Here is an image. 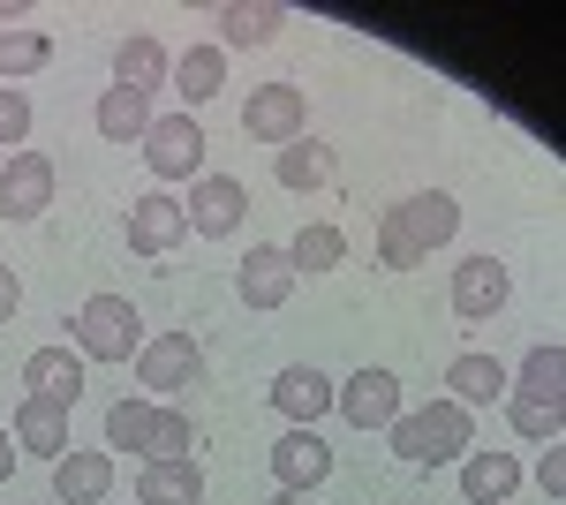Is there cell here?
I'll list each match as a JSON object with an SVG mask.
<instances>
[{
	"label": "cell",
	"mask_w": 566,
	"mask_h": 505,
	"mask_svg": "<svg viewBox=\"0 0 566 505\" xmlns=\"http://www.w3.org/2000/svg\"><path fill=\"white\" fill-rule=\"evenodd\" d=\"M181 211H189V234L227 242V234L242 227V211H250V189H242V173H197L189 197H181Z\"/></svg>",
	"instance_id": "cell-8"
},
{
	"label": "cell",
	"mask_w": 566,
	"mask_h": 505,
	"mask_svg": "<svg viewBox=\"0 0 566 505\" xmlns=\"http://www.w3.org/2000/svg\"><path fill=\"white\" fill-rule=\"evenodd\" d=\"M45 61H53V31H0V84L39 76Z\"/></svg>",
	"instance_id": "cell-29"
},
{
	"label": "cell",
	"mask_w": 566,
	"mask_h": 505,
	"mask_svg": "<svg viewBox=\"0 0 566 505\" xmlns=\"http://www.w3.org/2000/svg\"><path fill=\"white\" fill-rule=\"evenodd\" d=\"M53 189H61V173H53L45 151L0 159V219H45L53 211Z\"/></svg>",
	"instance_id": "cell-9"
},
{
	"label": "cell",
	"mask_w": 566,
	"mask_h": 505,
	"mask_svg": "<svg viewBox=\"0 0 566 505\" xmlns=\"http://www.w3.org/2000/svg\"><path fill=\"white\" fill-rule=\"evenodd\" d=\"M8 438H15V453L61 461V453H69V408H61V400H31V392H23V408H15V422H8Z\"/></svg>",
	"instance_id": "cell-18"
},
{
	"label": "cell",
	"mask_w": 566,
	"mask_h": 505,
	"mask_svg": "<svg viewBox=\"0 0 566 505\" xmlns=\"http://www.w3.org/2000/svg\"><path fill=\"white\" fill-rule=\"evenodd\" d=\"M129 505H136V498H129Z\"/></svg>",
	"instance_id": "cell-37"
},
{
	"label": "cell",
	"mask_w": 566,
	"mask_h": 505,
	"mask_svg": "<svg viewBox=\"0 0 566 505\" xmlns=\"http://www.w3.org/2000/svg\"><path fill=\"white\" fill-rule=\"evenodd\" d=\"M23 136H31V98L0 84V151H23Z\"/></svg>",
	"instance_id": "cell-32"
},
{
	"label": "cell",
	"mask_w": 566,
	"mask_h": 505,
	"mask_svg": "<svg viewBox=\"0 0 566 505\" xmlns=\"http://www.w3.org/2000/svg\"><path fill=\"white\" fill-rule=\"evenodd\" d=\"M378 264H386V272H416V264H423V250L400 234V219H392V211L378 219Z\"/></svg>",
	"instance_id": "cell-31"
},
{
	"label": "cell",
	"mask_w": 566,
	"mask_h": 505,
	"mask_svg": "<svg viewBox=\"0 0 566 505\" xmlns=\"http://www.w3.org/2000/svg\"><path fill=\"white\" fill-rule=\"evenodd\" d=\"M167 76H175V53L151 39V31H129V39L114 45V84L122 91H144L151 98V91H167Z\"/></svg>",
	"instance_id": "cell-19"
},
{
	"label": "cell",
	"mask_w": 566,
	"mask_h": 505,
	"mask_svg": "<svg viewBox=\"0 0 566 505\" xmlns=\"http://www.w3.org/2000/svg\"><path fill=\"white\" fill-rule=\"evenodd\" d=\"M136 378H144V392L175 400V392H189V385L205 378V347L189 333H151L136 347Z\"/></svg>",
	"instance_id": "cell-6"
},
{
	"label": "cell",
	"mask_w": 566,
	"mask_h": 505,
	"mask_svg": "<svg viewBox=\"0 0 566 505\" xmlns=\"http://www.w3.org/2000/svg\"><path fill=\"white\" fill-rule=\"evenodd\" d=\"M242 136H258V144H295L310 136V91L303 84H258L242 98Z\"/></svg>",
	"instance_id": "cell-5"
},
{
	"label": "cell",
	"mask_w": 566,
	"mask_h": 505,
	"mask_svg": "<svg viewBox=\"0 0 566 505\" xmlns=\"http://www.w3.org/2000/svg\"><path fill=\"white\" fill-rule=\"evenodd\" d=\"M506 415L528 445H559V422H566V347L559 339H536L522 355V370L506 378Z\"/></svg>",
	"instance_id": "cell-1"
},
{
	"label": "cell",
	"mask_w": 566,
	"mask_h": 505,
	"mask_svg": "<svg viewBox=\"0 0 566 505\" xmlns=\"http://www.w3.org/2000/svg\"><path fill=\"white\" fill-rule=\"evenodd\" d=\"M69 333H76V355H84V362H136L144 317H136L129 295H91L84 309L69 317Z\"/></svg>",
	"instance_id": "cell-3"
},
{
	"label": "cell",
	"mask_w": 566,
	"mask_h": 505,
	"mask_svg": "<svg viewBox=\"0 0 566 505\" xmlns=\"http://www.w3.org/2000/svg\"><path fill=\"white\" fill-rule=\"evenodd\" d=\"M264 505H303V498H287V491H280V498H264Z\"/></svg>",
	"instance_id": "cell-36"
},
{
	"label": "cell",
	"mask_w": 566,
	"mask_h": 505,
	"mask_svg": "<svg viewBox=\"0 0 566 505\" xmlns=\"http://www.w3.org/2000/svg\"><path fill=\"white\" fill-rule=\"evenodd\" d=\"M181 234H189V211H181V197H167V189L136 197V204H129V227H122L129 256H175Z\"/></svg>",
	"instance_id": "cell-11"
},
{
	"label": "cell",
	"mask_w": 566,
	"mask_h": 505,
	"mask_svg": "<svg viewBox=\"0 0 566 505\" xmlns=\"http://www.w3.org/2000/svg\"><path fill=\"white\" fill-rule=\"evenodd\" d=\"M506 378H514V370H506L499 355L469 347V355H453V362H446V400H461V408L476 415L483 400H499V392H506Z\"/></svg>",
	"instance_id": "cell-20"
},
{
	"label": "cell",
	"mask_w": 566,
	"mask_h": 505,
	"mask_svg": "<svg viewBox=\"0 0 566 505\" xmlns=\"http://www.w3.org/2000/svg\"><path fill=\"white\" fill-rule=\"evenodd\" d=\"M23 392L76 408V392H84V355H76V347H31V355H23Z\"/></svg>",
	"instance_id": "cell-17"
},
{
	"label": "cell",
	"mask_w": 566,
	"mask_h": 505,
	"mask_svg": "<svg viewBox=\"0 0 566 505\" xmlns=\"http://www.w3.org/2000/svg\"><path fill=\"white\" fill-rule=\"evenodd\" d=\"M280 31H287V8H264V0L219 8V45H242V53H250V45H272Z\"/></svg>",
	"instance_id": "cell-26"
},
{
	"label": "cell",
	"mask_w": 566,
	"mask_h": 505,
	"mask_svg": "<svg viewBox=\"0 0 566 505\" xmlns=\"http://www.w3.org/2000/svg\"><path fill=\"white\" fill-rule=\"evenodd\" d=\"M461 491H469V505H506L514 491H522V461L514 453H461Z\"/></svg>",
	"instance_id": "cell-22"
},
{
	"label": "cell",
	"mask_w": 566,
	"mask_h": 505,
	"mask_svg": "<svg viewBox=\"0 0 566 505\" xmlns=\"http://www.w3.org/2000/svg\"><path fill=\"white\" fill-rule=\"evenodd\" d=\"M151 422H159V400H144V392L136 400H114L106 408V453H136L144 461L151 453Z\"/></svg>",
	"instance_id": "cell-27"
},
{
	"label": "cell",
	"mask_w": 566,
	"mask_h": 505,
	"mask_svg": "<svg viewBox=\"0 0 566 505\" xmlns=\"http://www.w3.org/2000/svg\"><path fill=\"white\" fill-rule=\"evenodd\" d=\"M234 295H242V309H287V295H295V264H287V250H280V242L242 250V264H234Z\"/></svg>",
	"instance_id": "cell-12"
},
{
	"label": "cell",
	"mask_w": 566,
	"mask_h": 505,
	"mask_svg": "<svg viewBox=\"0 0 566 505\" xmlns=\"http://www.w3.org/2000/svg\"><path fill=\"white\" fill-rule=\"evenodd\" d=\"M506 295H514V272L499 264V256H461L453 264V317L461 325H483V317H499L506 309Z\"/></svg>",
	"instance_id": "cell-10"
},
{
	"label": "cell",
	"mask_w": 566,
	"mask_h": 505,
	"mask_svg": "<svg viewBox=\"0 0 566 505\" xmlns=\"http://www.w3.org/2000/svg\"><path fill=\"white\" fill-rule=\"evenodd\" d=\"M348 256V234L340 227H303L295 242H287V264H295V280H310V272H333Z\"/></svg>",
	"instance_id": "cell-28"
},
{
	"label": "cell",
	"mask_w": 566,
	"mask_h": 505,
	"mask_svg": "<svg viewBox=\"0 0 566 505\" xmlns=\"http://www.w3.org/2000/svg\"><path fill=\"white\" fill-rule=\"evenodd\" d=\"M333 408H340L355 430H392L408 400H400V378H392L386 362H363L348 385H333Z\"/></svg>",
	"instance_id": "cell-7"
},
{
	"label": "cell",
	"mask_w": 566,
	"mask_h": 505,
	"mask_svg": "<svg viewBox=\"0 0 566 505\" xmlns=\"http://www.w3.org/2000/svg\"><path fill=\"white\" fill-rule=\"evenodd\" d=\"M189 445H197V422L181 415V408H159V422H151V453H144V461H189Z\"/></svg>",
	"instance_id": "cell-30"
},
{
	"label": "cell",
	"mask_w": 566,
	"mask_h": 505,
	"mask_svg": "<svg viewBox=\"0 0 566 505\" xmlns=\"http://www.w3.org/2000/svg\"><path fill=\"white\" fill-rule=\"evenodd\" d=\"M15 302H23V287H15V272H8V264H0V325H8V317H15Z\"/></svg>",
	"instance_id": "cell-34"
},
{
	"label": "cell",
	"mask_w": 566,
	"mask_h": 505,
	"mask_svg": "<svg viewBox=\"0 0 566 505\" xmlns=\"http://www.w3.org/2000/svg\"><path fill=\"white\" fill-rule=\"evenodd\" d=\"M167 84H181V114L205 106V98H219V91H227V45H189Z\"/></svg>",
	"instance_id": "cell-24"
},
{
	"label": "cell",
	"mask_w": 566,
	"mask_h": 505,
	"mask_svg": "<svg viewBox=\"0 0 566 505\" xmlns=\"http://www.w3.org/2000/svg\"><path fill=\"white\" fill-rule=\"evenodd\" d=\"M136 505H205V467L197 461H144Z\"/></svg>",
	"instance_id": "cell-23"
},
{
	"label": "cell",
	"mask_w": 566,
	"mask_h": 505,
	"mask_svg": "<svg viewBox=\"0 0 566 505\" xmlns=\"http://www.w3.org/2000/svg\"><path fill=\"white\" fill-rule=\"evenodd\" d=\"M536 483H544V498H566V453H559V445H544V461H536Z\"/></svg>",
	"instance_id": "cell-33"
},
{
	"label": "cell",
	"mask_w": 566,
	"mask_h": 505,
	"mask_svg": "<svg viewBox=\"0 0 566 505\" xmlns=\"http://www.w3.org/2000/svg\"><path fill=\"white\" fill-rule=\"evenodd\" d=\"M272 475H280L287 498H303V491H317V483L333 475V445H325L317 430H287V438L272 445Z\"/></svg>",
	"instance_id": "cell-14"
},
{
	"label": "cell",
	"mask_w": 566,
	"mask_h": 505,
	"mask_svg": "<svg viewBox=\"0 0 566 505\" xmlns=\"http://www.w3.org/2000/svg\"><path fill=\"white\" fill-rule=\"evenodd\" d=\"M144 167L159 181H197L205 173V122L197 114H151L144 128Z\"/></svg>",
	"instance_id": "cell-4"
},
{
	"label": "cell",
	"mask_w": 566,
	"mask_h": 505,
	"mask_svg": "<svg viewBox=\"0 0 566 505\" xmlns=\"http://www.w3.org/2000/svg\"><path fill=\"white\" fill-rule=\"evenodd\" d=\"M15 461H23V453H15V438H8V430H0V483H8V475H15Z\"/></svg>",
	"instance_id": "cell-35"
},
{
	"label": "cell",
	"mask_w": 566,
	"mask_h": 505,
	"mask_svg": "<svg viewBox=\"0 0 566 505\" xmlns=\"http://www.w3.org/2000/svg\"><path fill=\"white\" fill-rule=\"evenodd\" d=\"M53 498H61V505H106V498H114V453H84V445H69V453L53 461Z\"/></svg>",
	"instance_id": "cell-16"
},
{
	"label": "cell",
	"mask_w": 566,
	"mask_h": 505,
	"mask_svg": "<svg viewBox=\"0 0 566 505\" xmlns=\"http://www.w3.org/2000/svg\"><path fill=\"white\" fill-rule=\"evenodd\" d=\"M272 408L287 415V430H310L317 415H333V378H325L317 362H287V370L272 378Z\"/></svg>",
	"instance_id": "cell-13"
},
{
	"label": "cell",
	"mask_w": 566,
	"mask_h": 505,
	"mask_svg": "<svg viewBox=\"0 0 566 505\" xmlns=\"http://www.w3.org/2000/svg\"><path fill=\"white\" fill-rule=\"evenodd\" d=\"M272 173H280V189H325L333 173H340V159H333V144L325 136H295V144H280L272 151Z\"/></svg>",
	"instance_id": "cell-21"
},
{
	"label": "cell",
	"mask_w": 566,
	"mask_h": 505,
	"mask_svg": "<svg viewBox=\"0 0 566 505\" xmlns=\"http://www.w3.org/2000/svg\"><path fill=\"white\" fill-rule=\"evenodd\" d=\"M392 219H400V234L416 242V250L431 256V250H446L453 234H461V204L446 197V189H423V197H400L392 204Z\"/></svg>",
	"instance_id": "cell-15"
},
{
	"label": "cell",
	"mask_w": 566,
	"mask_h": 505,
	"mask_svg": "<svg viewBox=\"0 0 566 505\" xmlns=\"http://www.w3.org/2000/svg\"><path fill=\"white\" fill-rule=\"evenodd\" d=\"M386 438L408 467H446V461H461V453H476V415L461 400H423V408H400V422H392Z\"/></svg>",
	"instance_id": "cell-2"
},
{
	"label": "cell",
	"mask_w": 566,
	"mask_h": 505,
	"mask_svg": "<svg viewBox=\"0 0 566 505\" xmlns=\"http://www.w3.org/2000/svg\"><path fill=\"white\" fill-rule=\"evenodd\" d=\"M91 122H98L106 144H144V128H151V98L114 84V91H98V114H91Z\"/></svg>",
	"instance_id": "cell-25"
}]
</instances>
